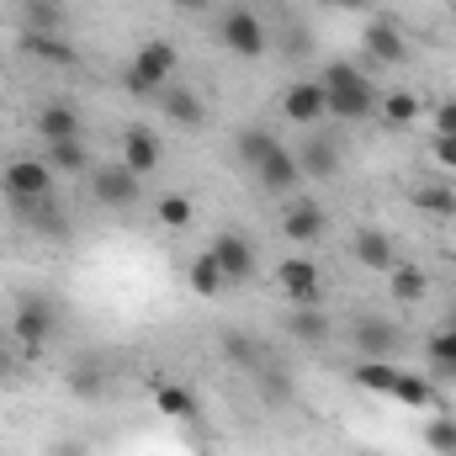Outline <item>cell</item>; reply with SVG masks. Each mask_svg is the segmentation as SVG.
<instances>
[{
  "label": "cell",
  "instance_id": "obj_25",
  "mask_svg": "<svg viewBox=\"0 0 456 456\" xmlns=\"http://www.w3.org/2000/svg\"><path fill=\"white\" fill-rule=\"evenodd\" d=\"M387 292H393L398 303H419V297L430 292V276H425L419 265H403V260H398V265L387 271Z\"/></svg>",
  "mask_w": 456,
  "mask_h": 456
},
{
  "label": "cell",
  "instance_id": "obj_23",
  "mask_svg": "<svg viewBox=\"0 0 456 456\" xmlns=\"http://www.w3.org/2000/svg\"><path fill=\"white\" fill-rule=\"evenodd\" d=\"M387 398H398V403H409V409H425V403H436L441 393L430 387V377H419V371H403V366H398V377H393Z\"/></svg>",
  "mask_w": 456,
  "mask_h": 456
},
{
  "label": "cell",
  "instance_id": "obj_29",
  "mask_svg": "<svg viewBox=\"0 0 456 456\" xmlns=\"http://www.w3.org/2000/svg\"><path fill=\"white\" fill-rule=\"evenodd\" d=\"M425 355H430V366H436V371H452V377H456V324L436 330L430 345H425Z\"/></svg>",
  "mask_w": 456,
  "mask_h": 456
},
{
  "label": "cell",
  "instance_id": "obj_8",
  "mask_svg": "<svg viewBox=\"0 0 456 456\" xmlns=\"http://www.w3.org/2000/svg\"><path fill=\"white\" fill-rule=\"evenodd\" d=\"M213 260H218V271H224L228 287H244V281H255V271H260V260H255V244L244 239V233H233V228H224L213 244Z\"/></svg>",
  "mask_w": 456,
  "mask_h": 456
},
{
  "label": "cell",
  "instance_id": "obj_35",
  "mask_svg": "<svg viewBox=\"0 0 456 456\" xmlns=\"http://www.w3.org/2000/svg\"><path fill=\"white\" fill-rule=\"evenodd\" d=\"M430 154H436V165H441V170H456V133H436Z\"/></svg>",
  "mask_w": 456,
  "mask_h": 456
},
{
  "label": "cell",
  "instance_id": "obj_4",
  "mask_svg": "<svg viewBox=\"0 0 456 456\" xmlns=\"http://www.w3.org/2000/svg\"><path fill=\"white\" fill-rule=\"evenodd\" d=\"M218 37H224L228 53H239V59H260L271 48V32H265V21L249 5H228L218 16Z\"/></svg>",
  "mask_w": 456,
  "mask_h": 456
},
{
  "label": "cell",
  "instance_id": "obj_37",
  "mask_svg": "<svg viewBox=\"0 0 456 456\" xmlns=\"http://www.w3.org/2000/svg\"><path fill=\"white\" fill-rule=\"evenodd\" d=\"M319 5H330V11H350V16H355V11H371V0H319Z\"/></svg>",
  "mask_w": 456,
  "mask_h": 456
},
{
  "label": "cell",
  "instance_id": "obj_2",
  "mask_svg": "<svg viewBox=\"0 0 456 456\" xmlns=\"http://www.w3.org/2000/svg\"><path fill=\"white\" fill-rule=\"evenodd\" d=\"M11 335H16V345H21L27 355H37L43 345L59 335V303H53V297H43V292H27V297H16Z\"/></svg>",
  "mask_w": 456,
  "mask_h": 456
},
{
  "label": "cell",
  "instance_id": "obj_41",
  "mask_svg": "<svg viewBox=\"0 0 456 456\" xmlns=\"http://www.w3.org/2000/svg\"><path fill=\"white\" fill-rule=\"evenodd\" d=\"M0 366H5V355H0Z\"/></svg>",
  "mask_w": 456,
  "mask_h": 456
},
{
  "label": "cell",
  "instance_id": "obj_21",
  "mask_svg": "<svg viewBox=\"0 0 456 456\" xmlns=\"http://www.w3.org/2000/svg\"><path fill=\"white\" fill-rule=\"evenodd\" d=\"M159 107H165V117L175 127H202L208 122V107H202L197 91H159Z\"/></svg>",
  "mask_w": 456,
  "mask_h": 456
},
{
  "label": "cell",
  "instance_id": "obj_34",
  "mask_svg": "<svg viewBox=\"0 0 456 456\" xmlns=\"http://www.w3.org/2000/svg\"><path fill=\"white\" fill-rule=\"evenodd\" d=\"M159 409H165L170 419H191V409H197V398H191L186 387H175V382H170V387H159Z\"/></svg>",
  "mask_w": 456,
  "mask_h": 456
},
{
  "label": "cell",
  "instance_id": "obj_9",
  "mask_svg": "<svg viewBox=\"0 0 456 456\" xmlns=\"http://www.w3.org/2000/svg\"><path fill=\"white\" fill-rule=\"evenodd\" d=\"M276 281H281V292H287L297 308H319L324 276H319V260H314V255H287V260L276 265Z\"/></svg>",
  "mask_w": 456,
  "mask_h": 456
},
{
  "label": "cell",
  "instance_id": "obj_11",
  "mask_svg": "<svg viewBox=\"0 0 456 456\" xmlns=\"http://www.w3.org/2000/svg\"><path fill=\"white\" fill-rule=\"evenodd\" d=\"M281 112L292 117L297 127H319V122L330 117V96H324L319 80H292V86L281 91Z\"/></svg>",
  "mask_w": 456,
  "mask_h": 456
},
{
  "label": "cell",
  "instance_id": "obj_39",
  "mask_svg": "<svg viewBox=\"0 0 456 456\" xmlns=\"http://www.w3.org/2000/svg\"><path fill=\"white\" fill-rule=\"evenodd\" d=\"M452 16H456V0H452Z\"/></svg>",
  "mask_w": 456,
  "mask_h": 456
},
{
  "label": "cell",
  "instance_id": "obj_15",
  "mask_svg": "<svg viewBox=\"0 0 456 456\" xmlns=\"http://www.w3.org/2000/svg\"><path fill=\"white\" fill-rule=\"evenodd\" d=\"M350 255L366 265V271H393L398 265V249H393V239L382 233V228H355V239H350Z\"/></svg>",
  "mask_w": 456,
  "mask_h": 456
},
{
  "label": "cell",
  "instance_id": "obj_3",
  "mask_svg": "<svg viewBox=\"0 0 456 456\" xmlns=\"http://www.w3.org/2000/svg\"><path fill=\"white\" fill-rule=\"evenodd\" d=\"M175 64H181L175 43L149 37V43L133 53V64H127V91H133V96H159V91H165V80L175 75Z\"/></svg>",
  "mask_w": 456,
  "mask_h": 456
},
{
  "label": "cell",
  "instance_id": "obj_14",
  "mask_svg": "<svg viewBox=\"0 0 456 456\" xmlns=\"http://www.w3.org/2000/svg\"><path fill=\"white\" fill-rule=\"evenodd\" d=\"M297 170H303V175H314V181H330V175L340 170V143H335V138H324V133H308V138H303V149H297Z\"/></svg>",
  "mask_w": 456,
  "mask_h": 456
},
{
  "label": "cell",
  "instance_id": "obj_31",
  "mask_svg": "<svg viewBox=\"0 0 456 456\" xmlns=\"http://www.w3.org/2000/svg\"><path fill=\"white\" fill-rule=\"evenodd\" d=\"M377 112L387 117L393 127H398V122H414V117H419V96H414V91H393V96H382Z\"/></svg>",
  "mask_w": 456,
  "mask_h": 456
},
{
  "label": "cell",
  "instance_id": "obj_27",
  "mask_svg": "<svg viewBox=\"0 0 456 456\" xmlns=\"http://www.w3.org/2000/svg\"><path fill=\"white\" fill-rule=\"evenodd\" d=\"M43 149H48L43 159L53 165V175H86V170H91V154H86L80 138H75V143H43Z\"/></svg>",
  "mask_w": 456,
  "mask_h": 456
},
{
  "label": "cell",
  "instance_id": "obj_33",
  "mask_svg": "<svg viewBox=\"0 0 456 456\" xmlns=\"http://www.w3.org/2000/svg\"><path fill=\"white\" fill-rule=\"evenodd\" d=\"M414 208H425V213H441V218H452L456 213V197L446 186H419L414 191Z\"/></svg>",
  "mask_w": 456,
  "mask_h": 456
},
{
  "label": "cell",
  "instance_id": "obj_24",
  "mask_svg": "<svg viewBox=\"0 0 456 456\" xmlns=\"http://www.w3.org/2000/svg\"><path fill=\"white\" fill-rule=\"evenodd\" d=\"M224 355L239 371H260L265 366V345L255 340V335H244V330H228L224 335Z\"/></svg>",
  "mask_w": 456,
  "mask_h": 456
},
{
  "label": "cell",
  "instance_id": "obj_36",
  "mask_svg": "<svg viewBox=\"0 0 456 456\" xmlns=\"http://www.w3.org/2000/svg\"><path fill=\"white\" fill-rule=\"evenodd\" d=\"M436 133H456V96L436 102Z\"/></svg>",
  "mask_w": 456,
  "mask_h": 456
},
{
  "label": "cell",
  "instance_id": "obj_32",
  "mask_svg": "<svg viewBox=\"0 0 456 456\" xmlns=\"http://www.w3.org/2000/svg\"><path fill=\"white\" fill-rule=\"evenodd\" d=\"M425 446L436 456H456V419H430L425 425Z\"/></svg>",
  "mask_w": 456,
  "mask_h": 456
},
{
  "label": "cell",
  "instance_id": "obj_19",
  "mask_svg": "<svg viewBox=\"0 0 456 456\" xmlns=\"http://www.w3.org/2000/svg\"><path fill=\"white\" fill-rule=\"evenodd\" d=\"M21 48L32 59H43V64H80L75 43L69 37H53V32H21Z\"/></svg>",
  "mask_w": 456,
  "mask_h": 456
},
{
  "label": "cell",
  "instance_id": "obj_40",
  "mask_svg": "<svg viewBox=\"0 0 456 456\" xmlns=\"http://www.w3.org/2000/svg\"><path fill=\"white\" fill-rule=\"evenodd\" d=\"M452 324H456V308H452Z\"/></svg>",
  "mask_w": 456,
  "mask_h": 456
},
{
  "label": "cell",
  "instance_id": "obj_12",
  "mask_svg": "<svg viewBox=\"0 0 456 456\" xmlns=\"http://www.w3.org/2000/svg\"><path fill=\"white\" fill-rule=\"evenodd\" d=\"M255 181L271 191V197H287V191H297L303 186V170H297V154L287 149V143H276L260 165H255Z\"/></svg>",
  "mask_w": 456,
  "mask_h": 456
},
{
  "label": "cell",
  "instance_id": "obj_6",
  "mask_svg": "<svg viewBox=\"0 0 456 456\" xmlns=\"http://www.w3.org/2000/svg\"><path fill=\"white\" fill-rule=\"evenodd\" d=\"M350 345H355V355H366V361H393L398 355V324L387 319V314H355V324H350Z\"/></svg>",
  "mask_w": 456,
  "mask_h": 456
},
{
  "label": "cell",
  "instance_id": "obj_10",
  "mask_svg": "<svg viewBox=\"0 0 456 456\" xmlns=\"http://www.w3.org/2000/svg\"><path fill=\"white\" fill-rule=\"evenodd\" d=\"M361 48L371 64H403L409 59V37L398 27V16H371L366 32H361Z\"/></svg>",
  "mask_w": 456,
  "mask_h": 456
},
{
  "label": "cell",
  "instance_id": "obj_18",
  "mask_svg": "<svg viewBox=\"0 0 456 456\" xmlns=\"http://www.w3.org/2000/svg\"><path fill=\"white\" fill-rule=\"evenodd\" d=\"M69 27V5L64 0H21V32H53L64 37Z\"/></svg>",
  "mask_w": 456,
  "mask_h": 456
},
{
  "label": "cell",
  "instance_id": "obj_30",
  "mask_svg": "<svg viewBox=\"0 0 456 456\" xmlns=\"http://www.w3.org/2000/svg\"><path fill=\"white\" fill-rule=\"evenodd\" d=\"M191 197L186 191H170V197H159V224L165 228H191Z\"/></svg>",
  "mask_w": 456,
  "mask_h": 456
},
{
  "label": "cell",
  "instance_id": "obj_5",
  "mask_svg": "<svg viewBox=\"0 0 456 456\" xmlns=\"http://www.w3.org/2000/svg\"><path fill=\"white\" fill-rule=\"evenodd\" d=\"M0 186H5V202H37V197H53L59 175L48 159H11L0 170Z\"/></svg>",
  "mask_w": 456,
  "mask_h": 456
},
{
  "label": "cell",
  "instance_id": "obj_1",
  "mask_svg": "<svg viewBox=\"0 0 456 456\" xmlns=\"http://www.w3.org/2000/svg\"><path fill=\"white\" fill-rule=\"evenodd\" d=\"M319 86H324V96H330V117H340V122H366V117L382 107L377 86H371L355 64H330V69L319 75Z\"/></svg>",
  "mask_w": 456,
  "mask_h": 456
},
{
  "label": "cell",
  "instance_id": "obj_26",
  "mask_svg": "<svg viewBox=\"0 0 456 456\" xmlns=\"http://www.w3.org/2000/svg\"><path fill=\"white\" fill-rule=\"evenodd\" d=\"M287 335L297 345H324L330 340V319L319 308H297V314H287Z\"/></svg>",
  "mask_w": 456,
  "mask_h": 456
},
{
  "label": "cell",
  "instance_id": "obj_20",
  "mask_svg": "<svg viewBox=\"0 0 456 456\" xmlns=\"http://www.w3.org/2000/svg\"><path fill=\"white\" fill-rule=\"evenodd\" d=\"M69 393L86 398V403L107 393V366H102V355H80V361L69 366Z\"/></svg>",
  "mask_w": 456,
  "mask_h": 456
},
{
  "label": "cell",
  "instance_id": "obj_17",
  "mask_svg": "<svg viewBox=\"0 0 456 456\" xmlns=\"http://www.w3.org/2000/svg\"><path fill=\"white\" fill-rule=\"evenodd\" d=\"M122 165H127L133 175H154V170H159V138H154L149 127H127V133H122Z\"/></svg>",
  "mask_w": 456,
  "mask_h": 456
},
{
  "label": "cell",
  "instance_id": "obj_28",
  "mask_svg": "<svg viewBox=\"0 0 456 456\" xmlns=\"http://www.w3.org/2000/svg\"><path fill=\"white\" fill-rule=\"evenodd\" d=\"M276 143H281V138H271L265 127H244V133H239V143H233V154H239V159H244V165L255 170V165H260V159H265V154H271Z\"/></svg>",
  "mask_w": 456,
  "mask_h": 456
},
{
  "label": "cell",
  "instance_id": "obj_7",
  "mask_svg": "<svg viewBox=\"0 0 456 456\" xmlns=\"http://www.w3.org/2000/svg\"><path fill=\"white\" fill-rule=\"evenodd\" d=\"M91 197L112 213H127L138 197H143V175H133L127 165H96L91 170Z\"/></svg>",
  "mask_w": 456,
  "mask_h": 456
},
{
  "label": "cell",
  "instance_id": "obj_38",
  "mask_svg": "<svg viewBox=\"0 0 456 456\" xmlns=\"http://www.w3.org/2000/svg\"><path fill=\"white\" fill-rule=\"evenodd\" d=\"M170 5H181V11H208L213 0H170Z\"/></svg>",
  "mask_w": 456,
  "mask_h": 456
},
{
  "label": "cell",
  "instance_id": "obj_22",
  "mask_svg": "<svg viewBox=\"0 0 456 456\" xmlns=\"http://www.w3.org/2000/svg\"><path fill=\"white\" fill-rule=\"evenodd\" d=\"M186 287L197 292V297H218V292H228L224 271H218V260H213V249H202L191 265H186Z\"/></svg>",
  "mask_w": 456,
  "mask_h": 456
},
{
  "label": "cell",
  "instance_id": "obj_13",
  "mask_svg": "<svg viewBox=\"0 0 456 456\" xmlns=\"http://www.w3.org/2000/svg\"><path fill=\"white\" fill-rule=\"evenodd\" d=\"M37 138H43V143H75V138H80V112H75L64 96L43 102V107H37Z\"/></svg>",
  "mask_w": 456,
  "mask_h": 456
},
{
  "label": "cell",
  "instance_id": "obj_16",
  "mask_svg": "<svg viewBox=\"0 0 456 456\" xmlns=\"http://www.w3.org/2000/svg\"><path fill=\"white\" fill-rule=\"evenodd\" d=\"M324 228H330V213H324L319 202H292L287 218H281V233H287L292 244H319Z\"/></svg>",
  "mask_w": 456,
  "mask_h": 456
}]
</instances>
